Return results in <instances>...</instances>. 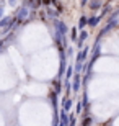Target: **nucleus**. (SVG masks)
I'll return each instance as SVG.
<instances>
[{
    "label": "nucleus",
    "mask_w": 119,
    "mask_h": 126,
    "mask_svg": "<svg viewBox=\"0 0 119 126\" xmlns=\"http://www.w3.org/2000/svg\"><path fill=\"white\" fill-rule=\"evenodd\" d=\"M88 52H90V47H83L82 51H78L77 57H75V62H85L87 61V56H88Z\"/></svg>",
    "instance_id": "nucleus-2"
},
{
    "label": "nucleus",
    "mask_w": 119,
    "mask_h": 126,
    "mask_svg": "<svg viewBox=\"0 0 119 126\" xmlns=\"http://www.w3.org/2000/svg\"><path fill=\"white\" fill-rule=\"evenodd\" d=\"M88 3V0H82V5H87Z\"/></svg>",
    "instance_id": "nucleus-21"
},
{
    "label": "nucleus",
    "mask_w": 119,
    "mask_h": 126,
    "mask_svg": "<svg viewBox=\"0 0 119 126\" xmlns=\"http://www.w3.org/2000/svg\"><path fill=\"white\" fill-rule=\"evenodd\" d=\"M73 105V100L72 98H62V111H69Z\"/></svg>",
    "instance_id": "nucleus-5"
},
{
    "label": "nucleus",
    "mask_w": 119,
    "mask_h": 126,
    "mask_svg": "<svg viewBox=\"0 0 119 126\" xmlns=\"http://www.w3.org/2000/svg\"><path fill=\"white\" fill-rule=\"evenodd\" d=\"M93 125V118L92 116H87L85 120H83V123H82V126H92Z\"/></svg>",
    "instance_id": "nucleus-16"
},
{
    "label": "nucleus",
    "mask_w": 119,
    "mask_h": 126,
    "mask_svg": "<svg viewBox=\"0 0 119 126\" xmlns=\"http://www.w3.org/2000/svg\"><path fill=\"white\" fill-rule=\"evenodd\" d=\"M64 90H65V98H69V94H70V90H72L70 80H65V82H64Z\"/></svg>",
    "instance_id": "nucleus-12"
},
{
    "label": "nucleus",
    "mask_w": 119,
    "mask_h": 126,
    "mask_svg": "<svg viewBox=\"0 0 119 126\" xmlns=\"http://www.w3.org/2000/svg\"><path fill=\"white\" fill-rule=\"evenodd\" d=\"M87 26V16L83 15V16H80V20H78V25H77V30H83Z\"/></svg>",
    "instance_id": "nucleus-10"
},
{
    "label": "nucleus",
    "mask_w": 119,
    "mask_h": 126,
    "mask_svg": "<svg viewBox=\"0 0 119 126\" xmlns=\"http://www.w3.org/2000/svg\"><path fill=\"white\" fill-rule=\"evenodd\" d=\"M77 33H78L77 28H72V30H70V39H72V41H77V36H78Z\"/></svg>",
    "instance_id": "nucleus-15"
},
{
    "label": "nucleus",
    "mask_w": 119,
    "mask_h": 126,
    "mask_svg": "<svg viewBox=\"0 0 119 126\" xmlns=\"http://www.w3.org/2000/svg\"><path fill=\"white\" fill-rule=\"evenodd\" d=\"M47 16H51L52 20H55L57 16H59V13H57V10H52V8H47Z\"/></svg>",
    "instance_id": "nucleus-13"
},
{
    "label": "nucleus",
    "mask_w": 119,
    "mask_h": 126,
    "mask_svg": "<svg viewBox=\"0 0 119 126\" xmlns=\"http://www.w3.org/2000/svg\"><path fill=\"white\" fill-rule=\"evenodd\" d=\"M101 5H103V2H101V0H92V2H90V5H88V7H90V10H98L101 7Z\"/></svg>",
    "instance_id": "nucleus-7"
},
{
    "label": "nucleus",
    "mask_w": 119,
    "mask_h": 126,
    "mask_svg": "<svg viewBox=\"0 0 119 126\" xmlns=\"http://www.w3.org/2000/svg\"><path fill=\"white\" fill-rule=\"evenodd\" d=\"M88 38V31H85V30H82V31H80V36H77V47L78 49H82L83 47V43H85V39H87Z\"/></svg>",
    "instance_id": "nucleus-3"
},
{
    "label": "nucleus",
    "mask_w": 119,
    "mask_h": 126,
    "mask_svg": "<svg viewBox=\"0 0 119 126\" xmlns=\"http://www.w3.org/2000/svg\"><path fill=\"white\" fill-rule=\"evenodd\" d=\"M3 10H5V7H3V3L0 5V18H2V15H3Z\"/></svg>",
    "instance_id": "nucleus-19"
},
{
    "label": "nucleus",
    "mask_w": 119,
    "mask_h": 126,
    "mask_svg": "<svg viewBox=\"0 0 119 126\" xmlns=\"http://www.w3.org/2000/svg\"><path fill=\"white\" fill-rule=\"evenodd\" d=\"M67 56H69V57H72V56H73V49H72L70 46H67Z\"/></svg>",
    "instance_id": "nucleus-17"
},
{
    "label": "nucleus",
    "mask_w": 119,
    "mask_h": 126,
    "mask_svg": "<svg viewBox=\"0 0 119 126\" xmlns=\"http://www.w3.org/2000/svg\"><path fill=\"white\" fill-rule=\"evenodd\" d=\"M28 15H29V8H28L26 5H23V7H21V8L15 13V16H13L15 23L18 25V26L21 23H26V21H28Z\"/></svg>",
    "instance_id": "nucleus-1"
},
{
    "label": "nucleus",
    "mask_w": 119,
    "mask_h": 126,
    "mask_svg": "<svg viewBox=\"0 0 119 126\" xmlns=\"http://www.w3.org/2000/svg\"><path fill=\"white\" fill-rule=\"evenodd\" d=\"M15 2H16V0H8V3H10V5H15Z\"/></svg>",
    "instance_id": "nucleus-20"
},
{
    "label": "nucleus",
    "mask_w": 119,
    "mask_h": 126,
    "mask_svg": "<svg viewBox=\"0 0 119 126\" xmlns=\"http://www.w3.org/2000/svg\"><path fill=\"white\" fill-rule=\"evenodd\" d=\"M51 103L54 105V111H59V110H57V105H59V100H57V94H54V92L51 94Z\"/></svg>",
    "instance_id": "nucleus-9"
},
{
    "label": "nucleus",
    "mask_w": 119,
    "mask_h": 126,
    "mask_svg": "<svg viewBox=\"0 0 119 126\" xmlns=\"http://www.w3.org/2000/svg\"><path fill=\"white\" fill-rule=\"evenodd\" d=\"M60 92H62V84H60V80L57 79V80H54V94L59 95Z\"/></svg>",
    "instance_id": "nucleus-11"
},
{
    "label": "nucleus",
    "mask_w": 119,
    "mask_h": 126,
    "mask_svg": "<svg viewBox=\"0 0 119 126\" xmlns=\"http://www.w3.org/2000/svg\"><path fill=\"white\" fill-rule=\"evenodd\" d=\"M83 72V62H75V65H73V74H82Z\"/></svg>",
    "instance_id": "nucleus-8"
},
{
    "label": "nucleus",
    "mask_w": 119,
    "mask_h": 126,
    "mask_svg": "<svg viewBox=\"0 0 119 126\" xmlns=\"http://www.w3.org/2000/svg\"><path fill=\"white\" fill-rule=\"evenodd\" d=\"M101 18H103L101 15H98V16H92V18H87V25H88V26H96V25L100 23Z\"/></svg>",
    "instance_id": "nucleus-6"
},
{
    "label": "nucleus",
    "mask_w": 119,
    "mask_h": 126,
    "mask_svg": "<svg viewBox=\"0 0 119 126\" xmlns=\"http://www.w3.org/2000/svg\"><path fill=\"white\" fill-rule=\"evenodd\" d=\"M65 80H70V77H72L73 75V67L72 65H69V67H67V72H65Z\"/></svg>",
    "instance_id": "nucleus-14"
},
{
    "label": "nucleus",
    "mask_w": 119,
    "mask_h": 126,
    "mask_svg": "<svg viewBox=\"0 0 119 126\" xmlns=\"http://www.w3.org/2000/svg\"><path fill=\"white\" fill-rule=\"evenodd\" d=\"M5 46V39H0V52H2V49H3Z\"/></svg>",
    "instance_id": "nucleus-18"
},
{
    "label": "nucleus",
    "mask_w": 119,
    "mask_h": 126,
    "mask_svg": "<svg viewBox=\"0 0 119 126\" xmlns=\"http://www.w3.org/2000/svg\"><path fill=\"white\" fill-rule=\"evenodd\" d=\"M80 84H82V79H80V75H78V74H73V80L70 82V85H72V90H73V92H78V90H80Z\"/></svg>",
    "instance_id": "nucleus-4"
}]
</instances>
